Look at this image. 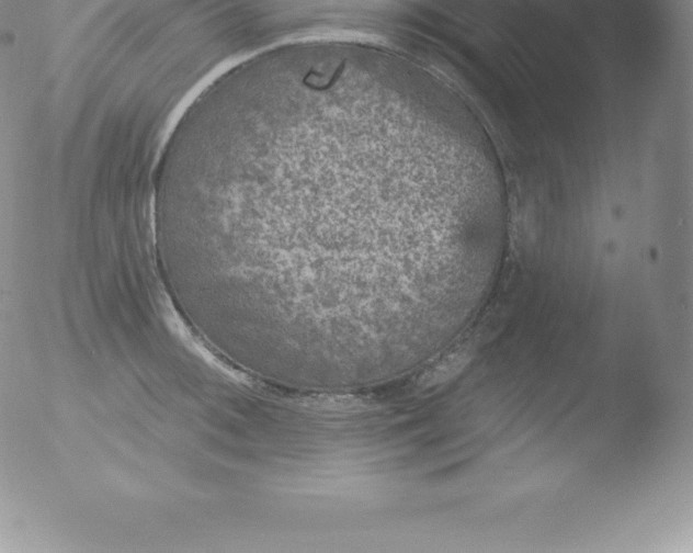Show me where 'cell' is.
Returning a JSON list of instances; mask_svg holds the SVG:
<instances>
[{"label":"cell","instance_id":"cell-1","mask_svg":"<svg viewBox=\"0 0 693 553\" xmlns=\"http://www.w3.org/2000/svg\"><path fill=\"white\" fill-rule=\"evenodd\" d=\"M248 138L239 274L249 292L266 295L311 240L361 248L387 237L391 174L406 153L396 125L316 104L264 113L249 124Z\"/></svg>","mask_w":693,"mask_h":553}]
</instances>
